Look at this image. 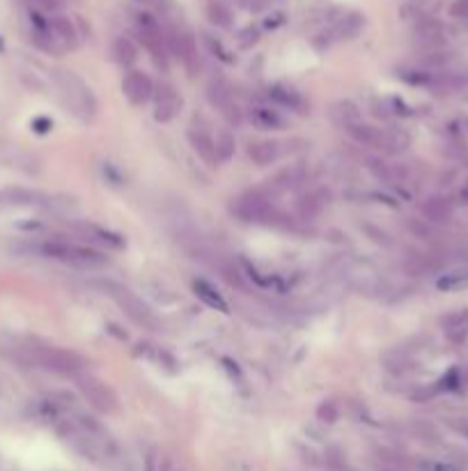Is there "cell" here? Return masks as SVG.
Instances as JSON below:
<instances>
[{
    "label": "cell",
    "mask_w": 468,
    "mask_h": 471,
    "mask_svg": "<svg viewBox=\"0 0 468 471\" xmlns=\"http://www.w3.org/2000/svg\"><path fill=\"white\" fill-rule=\"evenodd\" d=\"M23 354H26V359L33 366L42 368V371H49L53 375H60V377H71V380H76L78 375H83L87 371L85 357H81L74 350L55 347V345L30 343L23 347Z\"/></svg>",
    "instance_id": "cell-1"
},
{
    "label": "cell",
    "mask_w": 468,
    "mask_h": 471,
    "mask_svg": "<svg viewBox=\"0 0 468 471\" xmlns=\"http://www.w3.org/2000/svg\"><path fill=\"white\" fill-rule=\"evenodd\" d=\"M37 251L44 257H51V260L78 267V269H97V267L108 264V255L104 253V251L85 246V244H76V241L60 239V237L44 239L42 244L37 246Z\"/></svg>",
    "instance_id": "cell-2"
},
{
    "label": "cell",
    "mask_w": 468,
    "mask_h": 471,
    "mask_svg": "<svg viewBox=\"0 0 468 471\" xmlns=\"http://www.w3.org/2000/svg\"><path fill=\"white\" fill-rule=\"evenodd\" d=\"M99 287L113 299L117 306L122 308V313L129 317L133 324H138L142 329H149V331H158V317L154 315V311L140 299L136 292H131L129 287L120 285L115 281H101Z\"/></svg>",
    "instance_id": "cell-3"
},
{
    "label": "cell",
    "mask_w": 468,
    "mask_h": 471,
    "mask_svg": "<svg viewBox=\"0 0 468 471\" xmlns=\"http://www.w3.org/2000/svg\"><path fill=\"white\" fill-rule=\"evenodd\" d=\"M55 81L60 85V92L65 94L67 106L71 108V113L76 117H81L83 122H90L94 113H97V99L81 76L65 72V69H58L55 72Z\"/></svg>",
    "instance_id": "cell-4"
},
{
    "label": "cell",
    "mask_w": 468,
    "mask_h": 471,
    "mask_svg": "<svg viewBox=\"0 0 468 471\" xmlns=\"http://www.w3.org/2000/svg\"><path fill=\"white\" fill-rule=\"evenodd\" d=\"M74 384H76V391L81 394V398L97 414L113 416V414L120 412V400H117L115 391L110 389L106 382H101L99 377H94L90 373H83V375L76 377Z\"/></svg>",
    "instance_id": "cell-5"
},
{
    "label": "cell",
    "mask_w": 468,
    "mask_h": 471,
    "mask_svg": "<svg viewBox=\"0 0 468 471\" xmlns=\"http://www.w3.org/2000/svg\"><path fill=\"white\" fill-rule=\"evenodd\" d=\"M232 211L241 221L248 223H259V225H287V216H282L280 211L273 207V202L266 195L250 193L236 198L232 205Z\"/></svg>",
    "instance_id": "cell-6"
},
{
    "label": "cell",
    "mask_w": 468,
    "mask_h": 471,
    "mask_svg": "<svg viewBox=\"0 0 468 471\" xmlns=\"http://www.w3.org/2000/svg\"><path fill=\"white\" fill-rule=\"evenodd\" d=\"M136 30L142 46L147 49V53L152 56L154 65L161 69V72H168V44H165V33L149 12H140L136 17Z\"/></svg>",
    "instance_id": "cell-7"
},
{
    "label": "cell",
    "mask_w": 468,
    "mask_h": 471,
    "mask_svg": "<svg viewBox=\"0 0 468 471\" xmlns=\"http://www.w3.org/2000/svg\"><path fill=\"white\" fill-rule=\"evenodd\" d=\"M188 143H191L193 152L207 163V166H218V156H216V145H213V136L207 129L202 117H193V124L188 129Z\"/></svg>",
    "instance_id": "cell-8"
},
{
    "label": "cell",
    "mask_w": 468,
    "mask_h": 471,
    "mask_svg": "<svg viewBox=\"0 0 468 471\" xmlns=\"http://www.w3.org/2000/svg\"><path fill=\"white\" fill-rule=\"evenodd\" d=\"M122 92L133 106H145L154 97V83L145 72L131 69V72H126L122 81Z\"/></svg>",
    "instance_id": "cell-9"
},
{
    "label": "cell",
    "mask_w": 468,
    "mask_h": 471,
    "mask_svg": "<svg viewBox=\"0 0 468 471\" xmlns=\"http://www.w3.org/2000/svg\"><path fill=\"white\" fill-rule=\"evenodd\" d=\"M181 111V97L174 92L172 85L163 83L154 88V120L156 122H172Z\"/></svg>",
    "instance_id": "cell-10"
},
{
    "label": "cell",
    "mask_w": 468,
    "mask_h": 471,
    "mask_svg": "<svg viewBox=\"0 0 468 471\" xmlns=\"http://www.w3.org/2000/svg\"><path fill=\"white\" fill-rule=\"evenodd\" d=\"M0 200L5 205H14V207H39L46 209V202H49V195L33 191V188H23V186H10L0 193Z\"/></svg>",
    "instance_id": "cell-11"
},
{
    "label": "cell",
    "mask_w": 468,
    "mask_h": 471,
    "mask_svg": "<svg viewBox=\"0 0 468 471\" xmlns=\"http://www.w3.org/2000/svg\"><path fill=\"white\" fill-rule=\"evenodd\" d=\"M248 120L252 127H257L262 131H280L287 127V122H285V117L275 111L271 106H262V104H255L248 108Z\"/></svg>",
    "instance_id": "cell-12"
},
{
    "label": "cell",
    "mask_w": 468,
    "mask_h": 471,
    "mask_svg": "<svg viewBox=\"0 0 468 471\" xmlns=\"http://www.w3.org/2000/svg\"><path fill=\"white\" fill-rule=\"evenodd\" d=\"M347 133L352 136L356 143L363 145V147H372V150H384L386 145V131L375 127V124H368V122H358L354 124V127H349Z\"/></svg>",
    "instance_id": "cell-13"
},
{
    "label": "cell",
    "mask_w": 468,
    "mask_h": 471,
    "mask_svg": "<svg viewBox=\"0 0 468 471\" xmlns=\"http://www.w3.org/2000/svg\"><path fill=\"white\" fill-rule=\"evenodd\" d=\"M49 33L55 39V44L60 46V51L65 49H76L78 44V33L67 17H51L49 19Z\"/></svg>",
    "instance_id": "cell-14"
},
{
    "label": "cell",
    "mask_w": 468,
    "mask_h": 471,
    "mask_svg": "<svg viewBox=\"0 0 468 471\" xmlns=\"http://www.w3.org/2000/svg\"><path fill=\"white\" fill-rule=\"evenodd\" d=\"M177 58L184 62L186 72L195 76L200 72V51H197V39L191 33H179V46H177Z\"/></svg>",
    "instance_id": "cell-15"
},
{
    "label": "cell",
    "mask_w": 468,
    "mask_h": 471,
    "mask_svg": "<svg viewBox=\"0 0 468 471\" xmlns=\"http://www.w3.org/2000/svg\"><path fill=\"white\" fill-rule=\"evenodd\" d=\"M266 97L271 99L275 106L289 108V111H303V106H305V99L301 97V92L289 88V85H282V83L271 85V88L266 90Z\"/></svg>",
    "instance_id": "cell-16"
},
{
    "label": "cell",
    "mask_w": 468,
    "mask_h": 471,
    "mask_svg": "<svg viewBox=\"0 0 468 471\" xmlns=\"http://www.w3.org/2000/svg\"><path fill=\"white\" fill-rule=\"evenodd\" d=\"M191 287H193V294L200 299L204 306H209L211 311H218V313H229V306H227V301L220 297V292L216 287L211 285L209 281H204V278H195L193 283H191Z\"/></svg>",
    "instance_id": "cell-17"
},
{
    "label": "cell",
    "mask_w": 468,
    "mask_h": 471,
    "mask_svg": "<svg viewBox=\"0 0 468 471\" xmlns=\"http://www.w3.org/2000/svg\"><path fill=\"white\" fill-rule=\"evenodd\" d=\"M372 471H411V462L393 449H377L372 458Z\"/></svg>",
    "instance_id": "cell-18"
},
{
    "label": "cell",
    "mask_w": 468,
    "mask_h": 471,
    "mask_svg": "<svg viewBox=\"0 0 468 471\" xmlns=\"http://www.w3.org/2000/svg\"><path fill=\"white\" fill-rule=\"evenodd\" d=\"M246 152H248L255 166H271V163L280 159V143H275V140H252Z\"/></svg>",
    "instance_id": "cell-19"
},
{
    "label": "cell",
    "mask_w": 468,
    "mask_h": 471,
    "mask_svg": "<svg viewBox=\"0 0 468 471\" xmlns=\"http://www.w3.org/2000/svg\"><path fill=\"white\" fill-rule=\"evenodd\" d=\"M305 179V170L301 166H287L282 170H278L275 175L269 179V188L275 193H282V191H292V188H296L299 184H303Z\"/></svg>",
    "instance_id": "cell-20"
},
{
    "label": "cell",
    "mask_w": 468,
    "mask_h": 471,
    "mask_svg": "<svg viewBox=\"0 0 468 471\" xmlns=\"http://www.w3.org/2000/svg\"><path fill=\"white\" fill-rule=\"evenodd\" d=\"M329 202V191H324V188H315V191H308L303 193L301 198L296 200V209L301 218H315L322 214L324 205Z\"/></svg>",
    "instance_id": "cell-21"
},
{
    "label": "cell",
    "mask_w": 468,
    "mask_h": 471,
    "mask_svg": "<svg viewBox=\"0 0 468 471\" xmlns=\"http://www.w3.org/2000/svg\"><path fill=\"white\" fill-rule=\"evenodd\" d=\"M368 170L375 175V179L384 184H398V182H404V177H407V170L398 163H388L384 159H370L368 161Z\"/></svg>",
    "instance_id": "cell-22"
},
{
    "label": "cell",
    "mask_w": 468,
    "mask_h": 471,
    "mask_svg": "<svg viewBox=\"0 0 468 471\" xmlns=\"http://www.w3.org/2000/svg\"><path fill=\"white\" fill-rule=\"evenodd\" d=\"M416 39L427 49H439L446 44V35H443L441 23H436L432 19H423L416 23Z\"/></svg>",
    "instance_id": "cell-23"
},
{
    "label": "cell",
    "mask_w": 468,
    "mask_h": 471,
    "mask_svg": "<svg viewBox=\"0 0 468 471\" xmlns=\"http://www.w3.org/2000/svg\"><path fill=\"white\" fill-rule=\"evenodd\" d=\"M78 230L85 232L87 237H92L94 241H99V244H104L106 248H124V244H126L122 234L108 230V227L94 225V223H81L78 225Z\"/></svg>",
    "instance_id": "cell-24"
},
{
    "label": "cell",
    "mask_w": 468,
    "mask_h": 471,
    "mask_svg": "<svg viewBox=\"0 0 468 471\" xmlns=\"http://www.w3.org/2000/svg\"><path fill=\"white\" fill-rule=\"evenodd\" d=\"M331 117H333V120H335L342 129H349V127H354V124L363 122L358 106H356L354 101H349V99H342V101H338V104H333V108H331Z\"/></svg>",
    "instance_id": "cell-25"
},
{
    "label": "cell",
    "mask_w": 468,
    "mask_h": 471,
    "mask_svg": "<svg viewBox=\"0 0 468 471\" xmlns=\"http://www.w3.org/2000/svg\"><path fill=\"white\" fill-rule=\"evenodd\" d=\"M207 99L211 106H216L218 111H223L229 104H234L232 99V88H229V83L223 81V78H213V81L207 85Z\"/></svg>",
    "instance_id": "cell-26"
},
{
    "label": "cell",
    "mask_w": 468,
    "mask_h": 471,
    "mask_svg": "<svg viewBox=\"0 0 468 471\" xmlns=\"http://www.w3.org/2000/svg\"><path fill=\"white\" fill-rule=\"evenodd\" d=\"M113 58L117 65L122 67H133L138 60V46L131 42L129 37H117L113 44Z\"/></svg>",
    "instance_id": "cell-27"
},
{
    "label": "cell",
    "mask_w": 468,
    "mask_h": 471,
    "mask_svg": "<svg viewBox=\"0 0 468 471\" xmlns=\"http://www.w3.org/2000/svg\"><path fill=\"white\" fill-rule=\"evenodd\" d=\"M436 287L441 292H457V290L468 287V267H462V269H455L450 274H443V276L436 281Z\"/></svg>",
    "instance_id": "cell-28"
},
{
    "label": "cell",
    "mask_w": 468,
    "mask_h": 471,
    "mask_svg": "<svg viewBox=\"0 0 468 471\" xmlns=\"http://www.w3.org/2000/svg\"><path fill=\"white\" fill-rule=\"evenodd\" d=\"M213 145H216V156H218V163H225L234 156L236 152V138L232 131H218L216 138H213Z\"/></svg>",
    "instance_id": "cell-29"
},
{
    "label": "cell",
    "mask_w": 468,
    "mask_h": 471,
    "mask_svg": "<svg viewBox=\"0 0 468 471\" xmlns=\"http://www.w3.org/2000/svg\"><path fill=\"white\" fill-rule=\"evenodd\" d=\"M423 214L430 218V221H436V223H443L448 221L450 214H452V207L446 198H430L423 205Z\"/></svg>",
    "instance_id": "cell-30"
},
{
    "label": "cell",
    "mask_w": 468,
    "mask_h": 471,
    "mask_svg": "<svg viewBox=\"0 0 468 471\" xmlns=\"http://www.w3.org/2000/svg\"><path fill=\"white\" fill-rule=\"evenodd\" d=\"M315 416H317V421L324 423V426H333V423H338V419H340V405L331 398L322 400V403L317 405Z\"/></svg>",
    "instance_id": "cell-31"
},
{
    "label": "cell",
    "mask_w": 468,
    "mask_h": 471,
    "mask_svg": "<svg viewBox=\"0 0 468 471\" xmlns=\"http://www.w3.org/2000/svg\"><path fill=\"white\" fill-rule=\"evenodd\" d=\"M384 368L388 373H395V375H402L407 373L411 368V359L404 354V352L395 350V352H388V354L384 357Z\"/></svg>",
    "instance_id": "cell-32"
},
{
    "label": "cell",
    "mask_w": 468,
    "mask_h": 471,
    "mask_svg": "<svg viewBox=\"0 0 468 471\" xmlns=\"http://www.w3.org/2000/svg\"><path fill=\"white\" fill-rule=\"evenodd\" d=\"M207 19L218 28H229L232 26V12L223 3H211L207 7Z\"/></svg>",
    "instance_id": "cell-33"
},
{
    "label": "cell",
    "mask_w": 468,
    "mask_h": 471,
    "mask_svg": "<svg viewBox=\"0 0 468 471\" xmlns=\"http://www.w3.org/2000/svg\"><path fill=\"white\" fill-rule=\"evenodd\" d=\"M363 26H365V17H361V14H347V17L340 21V26H338V35L340 37H345V39H349V37H356L363 30Z\"/></svg>",
    "instance_id": "cell-34"
},
{
    "label": "cell",
    "mask_w": 468,
    "mask_h": 471,
    "mask_svg": "<svg viewBox=\"0 0 468 471\" xmlns=\"http://www.w3.org/2000/svg\"><path fill=\"white\" fill-rule=\"evenodd\" d=\"M411 435H414L416 439H420V442H427V444H434L439 442V433H436V428L432 426V423H425V421H414L409 426Z\"/></svg>",
    "instance_id": "cell-35"
},
{
    "label": "cell",
    "mask_w": 468,
    "mask_h": 471,
    "mask_svg": "<svg viewBox=\"0 0 468 471\" xmlns=\"http://www.w3.org/2000/svg\"><path fill=\"white\" fill-rule=\"evenodd\" d=\"M409 147V133L402 131V129H391L386 131V145L384 150L388 152H402Z\"/></svg>",
    "instance_id": "cell-36"
},
{
    "label": "cell",
    "mask_w": 468,
    "mask_h": 471,
    "mask_svg": "<svg viewBox=\"0 0 468 471\" xmlns=\"http://www.w3.org/2000/svg\"><path fill=\"white\" fill-rule=\"evenodd\" d=\"M326 465H329L331 471H356V469L347 462L345 453H340L338 449H329V451H326Z\"/></svg>",
    "instance_id": "cell-37"
},
{
    "label": "cell",
    "mask_w": 468,
    "mask_h": 471,
    "mask_svg": "<svg viewBox=\"0 0 468 471\" xmlns=\"http://www.w3.org/2000/svg\"><path fill=\"white\" fill-rule=\"evenodd\" d=\"M361 230L368 232V234H370V239H372V241H377L379 246H386V248H391V246H393L391 234H388L386 230H382V227H377V225H372V223H363V225H361Z\"/></svg>",
    "instance_id": "cell-38"
},
{
    "label": "cell",
    "mask_w": 468,
    "mask_h": 471,
    "mask_svg": "<svg viewBox=\"0 0 468 471\" xmlns=\"http://www.w3.org/2000/svg\"><path fill=\"white\" fill-rule=\"evenodd\" d=\"M204 42H207V46H209V51L213 53V56H216L218 60H223V62H227V65H232L234 62V58L229 56V53L225 51V46L218 42V39H213V37H204Z\"/></svg>",
    "instance_id": "cell-39"
},
{
    "label": "cell",
    "mask_w": 468,
    "mask_h": 471,
    "mask_svg": "<svg viewBox=\"0 0 468 471\" xmlns=\"http://www.w3.org/2000/svg\"><path fill=\"white\" fill-rule=\"evenodd\" d=\"M420 471H462L457 465H450V462H441V460H423L418 462Z\"/></svg>",
    "instance_id": "cell-40"
},
{
    "label": "cell",
    "mask_w": 468,
    "mask_h": 471,
    "mask_svg": "<svg viewBox=\"0 0 468 471\" xmlns=\"http://www.w3.org/2000/svg\"><path fill=\"white\" fill-rule=\"evenodd\" d=\"M236 39H239V46L241 49H250V46H255L259 42V30L257 28H243L239 35H236Z\"/></svg>",
    "instance_id": "cell-41"
},
{
    "label": "cell",
    "mask_w": 468,
    "mask_h": 471,
    "mask_svg": "<svg viewBox=\"0 0 468 471\" xmlns=\"http://www.w3.org/2000/svg\"><path fill=\"white\" fill-rule=\"evenodd\" d=\"M220 113H223V117L227 120V124H232V127H239L241 120H243V117H241V108L236 106V104H229V106L223 108V111H220Z\"/></svg>",
    "instance_id": "cell-42"
},
{
    "label": "cell",
    "mask_w": 468,
    "mask_h": 471,
    "mask_svg": "<svg viewBox=\"0 0 468 471\" xmlns=\"http://www.w3.org/2000/svg\"><path fill=\"white\" fill-rule=\"evenodd\" d=\"M450 14L455 19H468V0H457V3H452Z\"/></svg>",
    "instance_id": "cell-43"
},
{
    "label": "cell",
    "mask_w": 468,
    "mask_h": 471,
    "mask_svg": "<svg viewBox=\"0 0 468 471\" xmlns=\"http://www.w3.org/2000/svg\"><path fill=\"white\" fill-rule=\"evenodd\" d=\"M450 426H452V430H455V433H459L462 437L468 439V421H452Z\"/></svg>",
    "instance_id": "cell-44"
},
{
    "label": "cell",
    "mask_w": 468,
    "mask_h": 471,
    "mask_svg": "<svg viewBox=\"0 0 468 471\" xmlns=\"http://www.w3.org/2000/svg\"><path fill=\"white\" fill-rule=\"evenodd\" d=\"M140 3H147V0H140Z\"/></svg>",
    "instance_id": "cell-45"
},
{
    "label": "cell",
    "mask_w": 468,
    "mask_h": 471,
    "mask_svg": "<svg viewBox=\"0 0 468 471\" xmlns=\"http://www.w3.org/2000/svg\"><path fill=\"white\" fill-rule=\"evenodd\" d=\"M0 49H3V44H0Z\"/></svg>",
    "instance_id": "cell-46"
}]
</instances>
